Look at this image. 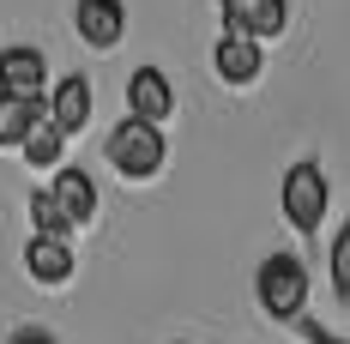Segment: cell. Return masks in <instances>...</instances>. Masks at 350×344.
Here are the masks:
<instances>
[{"label":"cell","instance_id":"7a4b0ae2","mask_svg":"<svg viewBox=\"0 0 350 344\" xmlns=\"http://www.w3.org/2000/svg\"><path fill=\"white\" fill-rule=\"evenodd\" d=\"M103 157L115 163V175H127V181H151V175L163 170L170 145H163V127H151V121H139V115H121V127L103 139Z\"/></svg>","mask_w":350,"mask_h":344},{"label":"cell","instance_id":"3957f363","mask_svg":"<svg viewBox=\"0 0 350 344\" xmlns=\"http://www.w3.org/2000/svg\"><path fill=\"white\" fill-rule=\"evenodd\" d=\"M254 296H260V308L272 314V320H302L308 308V266L296 260V254H272V260H260V272H254Z\"/></svg>","mask_w":350,"mask_h":344},{"label":"cell","instance_id":"ac0fdd59","mask_svg":"<svg viewBox=\"0 0 350 344\" xmlns=\"http://www.w3.org/2000/svg\"><path fill=\"white\" fill-rule=\"evenodd\" d=\"M217 6H224V18H236V12H242L247 0H217Z\"/></svg>","mask_w":350,"mask_h":344},{"label":"cell","instance_id":"277c9868","mask_svg":"<svg viewBox=\"0 0 350 344\" xmlns=\"http://www.w3.org/2000/svg\"><path fill=\"white\" fill-rule=\"evenodd\" d=\"M127 115H139L151 127H163L175 115V85L163 67H133L127 72Z\"/></svg>","mask_w":350,"mask_h":344},{"label":"cell","instance_id":"4fadbf2b","mask_svg":"<svg viewBox=\"0 0 350 344\" xmlns=\"http://www.w3.org/2000/svg\"><path fill=\"white\" fill-rule=\"evenodd\" d=\"M31 224H36L31 236H55V241H72V230H79L67 211H61V200H55L49 187H42V194H31Z\"/></svg>","mask_w":350,"mask_h":344},{"label":"cell","instance_id":"5bb4252c","mask_svg":"<svg viewBox=\"0 0 350 344\" xmlns=\"http://www.w3.org/2000/svg\"><path fill=\"white\" fill-rule=\"evenodd\" d=\"M61 151H67V133H61V127H55V121H42V127H36L31 139H25V163H31V170H61Z\"/></svg>","mask_w":350,"mask_h":344},{"label":"cell","instance_id":"7c38bea8","mask_svg":"<svg viewBox=\"0 0 350 344\" xmlns=\"http://www.w3.org/2000/svg\"><path fill=\"white\" fill-rule=\"evenodd\" d=\"M290 25V0H247L236 18H224V31H242L254 42H266V36H284Z\"/></svg>","mask_w":350,"mask_h":344},{"label":"cell","instance_id":"ba28073f","mask_svg":"<svg viewBox=\"0 0 350 344\" xmlns=\"http://www.w3.org/2000/svg\"><path fill=\"white\" fill-rule=\"evenodd\" d=\"M42 85H49V61H42V49H31V42H12V49H0V91L42 97Z\"/></svg>","mask_w":350,"mask_h":344},{"label":"cell","instance_id":"52a82bcc","mask_svg":"<svg viewBox=\"0 0 350 344\" xmlns=\"http://www.w3.org/2000/svg\"><path fill=\"white\" fill-rule=\"evenodd\" d=\"M25 272L42 284V290H61L72 272H79V260H72V241H55V236H31L25 241Z\"/></svg>","mask_w":350,"mask_h":344},{"label":"cell","instance_id":"8992f818","mask_svg":"<svg viewBox=\"0 0 350 344\" xmlns=\"http://www.w3.org/2000/svg\"><path fill=\"white\" fill-rule=\"evenodd\" d=\"M49 121V97H18L0 91V151H25V139Z\"/></svg>","mask_w":350,"mask_h":344},{"label":"cell","instance_id":"2e32d148","mask_svg":"<svg viewBox=\"0 0 350 344\" xmlns=\"http://www.w3.org/2000/svg\"><path fill=\"white\" fill-rule=\"evenodd\" d=\"M290 326H296V332H302L308 344H345V339H332V332H326L320 320H290Z\"/></svg>","mask_w":350,"mask_h":344},{"label":"cell","instance_id":"6da1fadb","mask_svg":"<svg viewBox=\"0 0 350 344\" xmlns=\"http://www.w3.org/2000/svg\"><path fill=\"white\" fill-rule=\"evenodd\" d=\"M278 206H284V224H290L296 236H314L320 224H326V206H332V181H326V170H320L314 157H302V163H290V170H284Z\"/></svg>","mask_w":350,"mask_h":344},{"label":"cell","instance_id":"e0dca14e","mask_svg":"<svg viewBox=\"0 0 350 344\" xmlns=\"http://www.w3.org/2000/svg\"><path fill=\"white\" fill-rule=\"evenodd\" d=\"M6 344H55V339H49L42 326H18V332H12V339H6Z\"/></svg>","mask_w":350,"mask_h":344},{"label":"cell","instance_id":"30bf717a","mask_svg":"<svg viewBox=\"0 0 350 344\" xmlns=\"http://www.w3.org/2000/svg\"><path fill=\"white\" fill-rule=\"evenodd\" d=\"M91 79L85 72H67V79H55V91H49V121L61 127V133H79L85 121H91Z\"/></svg>","mask_w":350,"mask_h":344},{"label":"cell","instance_id":"8fae6325","mask_svg":"<svg viewBox=\"0 0 350 344\" xmlns=\"http://www.w3.org/2000/svg\"><path fill=\"white\" fill-rule=\"evenodd\" d=\"M49 194L61 200V211H67L79 230L97 217V181H91L85 170H67V163H61V170H55V181H49Z\"/></svg>","mask_w":350,"mask_h":344},{"label":"cell","instance_id":"5b68a950","mask_svg":"<svg viewBox=\"0 0 350 344\" xmlns=\"http://www.w3.org/2000/svg\"><path fill=\"white\" fill-rule=\"evenodd\" d=\"M211 67H217L224 85H254L260 67H266V55H260V42H254V36L224 31V36H217V49H211Z\"/></svg>","mask_w":350,"mask_h":344},{"label":"cell","instance_id":"9c48e42d","mask_svg":"<svg viewBox=\"0 0 350 344\" xmlns=\"http://www.w3.org/2000/svg\"><path fill=\"white\" fill-rule=\"evenodd\" d=\"M72 25H79V36L91 49H115L127 36V6L121 0H79L72 6Z\"/></svg>","mask_w":350,"mask_h":344},{"label":"cell","instance_id":"9a60e30c","mask_svg":"<svg viewBox=\"0 0 350 344\" xmlns=\"http://www.w3.org/2000/svg\"><path fill=\"white\" fill-rule=\"evenodd\" d=\"M332 296L350 302V224H338V236H332Z\"/></svg>","mask_w":350,"mask_h":344}]
</instances>
